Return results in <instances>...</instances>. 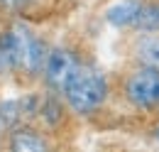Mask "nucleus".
<instances>
[{
    "label": "nucleus",
    "mask_w": 159,
    "mask_h": 152,
    "mask_svg": "<svg viewBox=\"0 0 159 152\" xmlns=\"http://www.w3.org/2000/svg\"><path fill=\"white\" fill-rule=\"evenodd\" d=\"M32 0H0V7L5 12H22Z\"/></svg>",
    "instance_id": "9"
},
{
    "label": "nucleus",
    "mask_w": 159,
    "mask_h": 152,
    "mask_svg": "<svg viewBox=\"0 0 159 152\" xmlns=\"http://www.w3.org/2000/svg\"><path fill=\"white\" fill-rule=\"evenodd\" d=\"M61 96L76 115H93L108 101V78L96 66L79 64V69L64 83Z\"/></svg>",
    "instance_id": "2"
},
{
    "label": "nucleus",
    "mask_w": 159,
    "mask_h": 152,
    "mask_svg": "<svg viewBox=\"0 0 159 152\" xmlns=\"http://www.w3.org/2000/svg\"><path fill=\"white\" fill-rule=\"evenodd\" d=\"M5 145L17 152H37V150H49L52 147L49 137H44L34 128H17V130H12Z\"/></svg>",
    "instance_id": "5"
},
{
    "label": "nucleus",
    "mask_w": 159,
    "mask_h": 152,
    "mask_svg": "<svg viewBox=\"0 0 159 152\" xmlns=\"http://www.w3.org/2000/svg\"><path fill=\"white\" fill-rule=\"evenodd\" d=\"M139 7H142L139 0H125V2H118L115 7L108 10V20H110L113 25H120V27H130V25H135V20H137Z\"/></svg>",
    "instance_id": "7"
},
{
    "label": "nucleus",
    "mask_w": 159,
    "mask_h": 152,
    "mask_svg": "<svg viewBox=\"0 0 159 152\" xmlns=\"http://www.w3.org/2000/svg\"><path fill=\"white\" fill-rule=\"evenodd\" d=\"M49 49L27 25L12 22L0 35V71L39 76Z\"/></svg>",
    "instance_id": "1"
},
{
    "label": "nucleus",
    "mask_w": 159,
    "mask_h": 152,
    "mask_svg": "<svg viewBox=\"0 0 159 152\" xmlns=\"http://www.w3.org/2000/svg\"><path fill=\"white\" fill-rule=\"evenodd\" d=\"M135 57L142 66L159 69V35L157 32H144L135 47Z\"/></svg>",
    "instance_id": "6"
},
{
    "label": "nucleus",
    "mask_w": 159,
    "mask_h": 152,
    "mask_svg": "<svg viewBox=\"0 0 159 152\" xmlns=\"http://www.w3.org/2000/svg\"><path fill=\"white\" fill-rule=\"evenodd\" d=\"M79 64H81L79 57H76L71 49L54 47V49H49V54H47L44 69H42V78L47 81V86H49L52 91L61 93L64 83L69 81V76L79 69Z\"/></svg>",
    "instance_id": "4"
},
{
    "label": "nucleus",
    "mask_w": 159,
    "mask_h": 152,
    "mask_svg": "<svg viewBox=\"0 0 159 152\" xmlns=\"http://www.w3.org/2000/svg\"><path fill=\"white\" fill-rule=\"evenodd\" d=\"M125 98L139 111H157L159 108V69L142 66L130 71L122 83Z\"/></svg>",
    "instance_id": "3"
},
{
    "label": "nucleus",
    "mask_w": 159,
    "mask_h": 152,
    "mask_svg": "<svg viewBox=\"0 0 159 152\" xmlns=\"http://www.w3.org/2000/svg\"><path fill=\"white\" fill-rule=\"evenodd\" d=\"M132 27L142 32H159V2H142Z\"/></svg>",
    "instance_id": "8"
}]
</instances>
